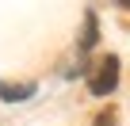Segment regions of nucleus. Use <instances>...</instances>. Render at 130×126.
I'll use <instances>...</instances> for the list:
<instances>
[{
  "label": "nucleus",
  "instance_id": "1",
  "mask_svg": "<svg viewBox=\"0 0 130 126\" xmlns=\"http://www.w3.org/2000/svg\"><path fill=\"white\" fill-rule=\"evenodd\" d=\"M115 84H119V57H103L100 69H96L92 80H88V88H92V96H111Z\"/></svg>",
  "mask_w": 130,
  "mask_h": 126
},
{
  "label": "nucleus",
  "instance_id": "3",
  "mask_svg": "<svg viewBox=\"0 0 130 126\" xmlns=\"http://www.w3.org/2000/svg\"><path fill=\"white\" fill-rule=\"evenodd\" d=\"M96 38H100V34H96V12H88V15H84V34H80V46L88 50V46H96Z\"/></svg>",
  "mask_w": 130,
  "mask_h": 126
},
{
  "label": "nucleus",
  "instance_id": "5",
  "mask_svg": "<svg viewBox=\"0 0 130 126\" xmlns=\"http://www.w3.org/2000/svg\"><path fill=\"white\" fill-rule=\"evenodd\" d=\"M119 4H122V8H126V12H130V0H119Z\"/></svg>",
  "mask_w": 130,
  "mask_h": 126
},
{
  "label": "nucleus",
  "instance_id": "2",
  "mask_svg": "<svg viewBox=\"0 0 130 126\" xmlns=\"http://www.w3.org/2000/svg\"><path fill=\"white\" fill-rule=\"evenodd\" d=\"M31 96H35V84H8V80H0V99L19 103V99H31Z\"/></svg>",
  "mask_w": 130,
  "mask_h": 126
},
{
  "label": "nucleus",
  "instance_id": "4",
  "mask_svg": "<svg viewBox=\"0 0 130 126\" xmlns=\"http://www.w3.org/2000/svg\"><path fill=\"white\" fill-rule=\"evenodd\" d=\"M115 118H119V115H115V107H107V111L96 118V126H115Z\"/></svg>",
  "mask_w": 130,
  "mask_h": 126
}]
</instances>
